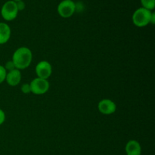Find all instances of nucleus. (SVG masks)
Segmentation results:
<instances>
[{
  "label": "nucleus",
  "instance_id": "f257e3e1",
  "mask_svg": "<svg viewBox=\"0 0 155 155\" xmlns=\"http://www.w3.org/2000/svg\"><path fill=\"white\" fill-rule=\"evenodd\" d=\"M33 60V53L29 48L22 46L15 50L12 61L16 69L21 71L28 68Z\"/></svg>",
  "mask_w": 155,
  "mask_h": 155
},
{
  "label": "nucleus",
  "instance_id": "f03ea898",
  "mask_svg": "<svg viewBox=\"0 0 155 155\" xmlns=\"http://www.w3.org/2000/svg\"><path fill=\"white\" fill-rule=\"evenodd\" d=\"M152 12L141 7L136 9L133 13L132 20L135 26L138 27H144L151 24V18Z\"/></svg>",
  "mask_w": 155,
  "mask_h": 155
},
{
  "label": "nucleus",
  "instance_id": "7ed1b4c3",
  "mask_svg": "<svg viewBox=\"0 0 155 155\" xmlns=\"http://www.w3.org/2000/svg\"><path fill=\"white\" fill-rule=\"evenodd\" d=\"M18 10L16 2L12 0H9L4 3L1 8V15L3 19L6 21H12L17 18Z\"/></svg>",
  "mask_w": 155,
  "mask_h": 155
},
{
  "label": "nucleus",
  "instance_id": "20e7f679",
  "mask_svg": "<svg viewBox=\"0 0 155 155\" xmlns=\"http://www.w3.org/2000/svg\"><path fill=\"white\" fill-rule=\"evenodd\" d=\"M30 86L31 93L37 95L46 93L50 88L49 82L48 80H44L39 77L33 79L30 83Z\"/></svg>",
  "mask_w": 155,
  "mask_h": 155
},
{
  "label": "nucleus",
  "instance_id": "39448f33",
  "mask_svg": "<svg viewBox=\"0 0 155 155\" xmlns=\"http://www.w3.org/2000/svg\"><path fill=\"white\" fill-rule=\"evenodd\" d=\"M57 11L61 18H71L76 12V3L73 0H63L58 5Z\"/></svg>",
  "mask_w": 155,
  "mask_h": 155
},
{
  "label": "nucleus",
  "instance_id": "423d86ee",
  "mask_svg": "<svg viewBox=\"0 0 155 155\" xmlns=\"http://www.w3.org/2000/svg\"><path fill=\"white\" fill-rule=\"evenodd\" d=\"M35 71L37 77L48 80L52 74V66L47 61H41L36 64Z\"/></svg>",
  "mask_w": 155,
  "mask_h": 155
},
{
  "label": "nucleus",
  "instance_id": "0eeeda50",
  "mask_svg": "<svg viewBox=\"0 0 155 155\" xmlns=\"http://www.w3.org/2000/svg\"><path fill=\"white\" fill-rule=\"evenodd\" d=\"M98 110L104 115H110L115 113L117 110V105L114 101L107 98L101 100L98 104Z\"/></svg>",
  "mask_w": 155,
  "mask_h": 155
},
{
  "label": "nucleus",
  "instance_id": "6e6552de",
  "mask_svg": "<svg viewBox=\"0 0 155 155\" xmlns=\"http://www.w3.org/2000/svg\"><path fill=\"white\" fill-rule=\"evenodd\" d=\"M22 78L21 71L18 69H14L7 72L5 81L10 86H16L20 84Z\"/></svg>",
  "mask_w": 155,
  "mask_h": 155
},
{
  "label": "nucleus",
  "instance_id": "1a4fd4ad",
  "mask_svg": "<svg viewBox=\"0 0 155 155\" xmlns=\"http://www.w3.org/2000/svg\"><path fill=\"white\" fill-rule=\"evenodd\" d=\"M125 151L127 155H142V146L138 141L132 139L126 145Z\"/></svg>",
  "mask_w": 155,
  "mask_h": 155
},
{
  "label": "nucleus",
  "instance_id": "9d476101",
  "mask_svg": "<svg viewBox=\"0 0 155 155\" xmlns=\"http://www.w3.org/2000/svg\"><path fill=\"white\" fill-rule=\"evenodd\" d=\"M12 30L6 23L0 22V45L5 44L11 38Z\"/></svg>",
  "mask_w": 155,
  "mask_h": 155
},
{
  "label": "nucleus",
  "instance_id": "9b49d317",
  "mask_svg": "<svg viewBox=\"0 0 155 155\" xmlns=\"http://www.w3.org/2000/svg\"><path fill=\"white\" fill-rule=\"evenodd\" d=\"M142 7L152 12L155 8V0H140Z\"/></svg>",
  "mask_w": 155,
  "mask_h": 155
},
{
  "label": "nucleus",
  "instance_id": "f8f14e48",
  "mask_svg": "<svg viewBox=\"0 0 155 155\" xmlns=\"http://www.w3.org/2000/svg\"><path fill=\"white\" fill-rule=\"evenodd\" d=\"M6 74H7V71L5 69L4 66L0 64V84L5 81Z\"/></svg>",
  "mask_w": 155,
  "mask_h": 155
},
{
  "label": "nucleus",
  "instance_id": "ddd939ff",
  "mask_svg": "<svg viewBox=\"0 0 155 155\" xmlns=\"http://www.w3.org/2000/svg\"><path fill=\"white\" fill-rule=\"evenodd\" d=\"M5 69L6 70V71L7 72H8V71H13L14 69H16L15 67V64H14L13 61H7L5 63V64L4 66Z\"/></svg>",
  "mask_w": 155,
  "mask_h": 155
},
{
  "label": "nucleus",
  "instance_id": "4468645a",
  "mask_svg": "<svg viewBox=\"0 0 155 155\" xmlns=\"http://www.w3.org/2000/svg\"><path fill=\"white\" fill-rule=\"evenodd\" d=\"M21 92H22L24 94H29L31 92L30 83H24V84L21 86Z\"/></svg>",
  "mask_w": 155,
  "mask_h": 155
},
{
  "label": "nucleus",
  "instance_id": "2eb2a0df",
  "mask_svg": "<svg viewBox=\"0 0 155 155\" xmlns=\"http://www.w3.org/2000/svg\"><path fill=\"white\" fill-rule=\"evenodd\" d=\"M16 5H17V8H18V12H20V11H23L24 8H25L26 5H25V3H24V1L17 2Z\"/></svg>",
  "mask_w": 155,
  "mask_h": 155
},
{
  "label": "nucleus",
  "instance_id": "dca6fc26",
  "mask_svg": "<svg viewBox=\"0 0 155 155\" xmlns=\"http://www.w3.org/2000/svg\"><path fill=\"white\" fill-rule=\"evenodd\" d=\"M5 121V114L4 110L0 108V126L2 125Z\"/></svg>",
  "mask_w": 155,
  "mask_h": 155
},
{
  "label": "nucleus",
  "instance_id": "f3484780",
  "mask_svg": "<svg viewBox=\"0 0 155 155\" xmlns=\"http://www.w3.org/2000/svg\"><path fill=\"white\" fill-rule=\"evenodd\" d=\"M154 23H155V14L154 12H152V14H151V24H154Z\"/></svg>",
  "mask_w": 155,
  "mask_h": 155
},
{
  "label": "nucleus",
  "instance_id": "a211bd4d",
  "mask_svg": "<svg viewBox=\"0 0 155 155\" xmlns=\"http://www.w3.org/2000/svg\"><path fill=\"white\" fill-rule=\"evenodd\" d=\"M12 1L15 2H19V1H23V0H12Z\"/></svg>",
  "mask_w": 155,
  "mask_h": 155
}]
</instances>
